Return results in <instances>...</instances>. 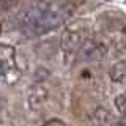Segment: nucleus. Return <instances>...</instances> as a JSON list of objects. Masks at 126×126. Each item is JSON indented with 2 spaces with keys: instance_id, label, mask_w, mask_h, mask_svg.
Here are the masks:
<instances>
[{
  "instance_id": "nucleus-1",
  "label": "nucleus",
  "mask_w": 126,
  "mask_h": 126,
  "mask_svg": "<svg viewBox=\"0 0 126 126\" xmlns=\"http://www.w3.org/2000/svg\"><path fill=\"white\" fill-rule=\"evenodd\" d=\"M84 0H33L21 13V29L27 35L39 36L66 24Z\"/></svg>"
},
{
  "instance_id": "nucleus-2",
  "label": "nucleus",
  "mask_w": 126,
  "mask_h": 126,
  "mask_svg": "<svg viewBox=\"0 0 126 126\" xmlns=\"http://www.w3.org/2000/svg\"><path fill=\"white\" fill-rule=\"evenodd\" d=\"M90 36V24L87 21H76L71 22L63 29L60 35V50L66 57H74L77 54L82 43Z\"/></svg>"
},
{
  "instance_id": "nucleus-3",
  "label": "nucleus",
  "mask_w": 126,
  "mask_h": 126,
  "mask_svg": "<svg viewBox=\"0 0 126 126\" xmlns=\"http://www.w3.org/2000/svg\"><path fill=\"white\" fill-rule=\"evenodd\" d=\"M107 49L109 46L104 43V39L96 36H88L79 47L76 55L84 62H101L107 55Z\"/></svg>"
},
{
  "instance_id": "nucleus-4",
  "label": "nucleus",
  "mask_w": 126,
  "mask_h": 126,
  "mask_svg": "<svg viewBox=\"0 0 126 126\" xmlns=\"http://www.w3.org/2000/svg\"><path fill=\"white\" fill-rule=\"evenodd\" d=\"M49 98V87L44 80H38L30 87L29 93H27V106L30 110L38 112L44 107Z\"/></svg>"
},
{
  "instance_id": "nucleus-5",
  "label": "nucleus",
  "mask_w": 126,
  "mask_h": 126,
  "mask_svg": "<svg viewBox=\"0 0 126 126\" xmlns=\"http://www.w3.org/2000/svg\"><path fill=\"white\" fill-rule=\"evenodd\" d=\"M16 69V49L10 44L0 43V76H8Z\"/></svg>"
},
{
  "instance_id": "nucleus-6",
  "label": "nucleus",
  "mask_w": 126,
  "mask_h": 126,
  "mask_svg": "<svg viewBox=\"0 0 126 126\" xmlns=\"http://www.w3.org/2000/svg\"><path fill=\"white\" fill-rule=\"evenodd\" d=\"M109 77L115 84H126V58L113 63L109 69Z\"/></svg>"
},
{
  "instance_id": "nucleus-7",
  "label": "nucleus",
  "mask_w": 126,
  "mask_h": 126,
  "mask_svg": "<svg viewBox=\"0 0 126 126\" xmlns=\"http://www.w3.org/2000/svg\"><path fill=\"white\" fill-rule=\"evenodd\" d=\"M93 121L96 125H115L117 120L113 118L112 112L106 107H98L93 112Z\"/></svg>"
},
{
  "instance_id": "nucleus-8",
  "label": "nucleus",
  "mask_w": 126,
  "mask_h": 126,
  "mask_svg": "<svg viewBox=\"0 0 126 126\" xmlns=\"http://www.w3.org/2000/svg\"><path fill=\"white\" fill-rule=\"evenodd\" d=\"M112 49L115 50V54L118 55H125L126 54V33H117L109 39Z\"/></svg>"
},
{
  "instance_id": "nucleus-9",
  "label": "nucleus",
  "mask_w": 126,
  "mask_h": 126,
  "mask_svg": "<svg viewBox=\"0 0 126 126\" xmlns=\"http://www.w3.org/2000/svg\"><path fill=\"white\" fill-rule=\"evenodd\" d=\"M115 109L123 118H126V92L120 93L115 98Z\"/></svg>"
},
{
  "instance_id": "nucleus-10",
  "label": "nucleus",
  "mask_w": 126,
  "mask_h": 126,
  "mask_svg": "<svg viewBox=\"0 0 126 126\" xmlns=\"http://www.w3.org/2000/svg\"><path fill=\"white\" fill-rule=\"evenodd\" d=\"M44 125H46V126H54V125L63 126V125H65V121H63V120H58V118H52V120H47Z\"/></svg>"
},
{
  "instance_id": "nucleus-11",
  "label": "nucleus",
  "mask_w": 126,
  "mask_h": 126,
  "mask_svg": "<svg viewBox=\"0 0 126 126\" xmlns=\"http://www.w3.org/2000/svg\"><path fill=\"white\" fill-rule=\"evenodd\" d=\"M5 110H6V101L0 96V115H2V113H5Z\"/></svg>"
},
{
  "instance_id": "nucleus-12",
  "label": "nucleus",
  "mask_w": 126,
  "mask_h": 126,
  "mask_svg": "<svg viewBox=\"0 0 126 126\" xmlns=\"http://www.w3.org/2000/svg\"><path fill=\"white\" fill-rule=\"evenodd\" d=\"M14 2H17V0H0V3H2V5H5V6H8V5H13Z\"/></svg>"
},
{
  "instance_id": "nucleus-13",
  "label": "nucleus",
  "mask_w": 126,
  "mask_h": 126,
  "mask_svg": "<svg viewBox=\"0 0 126 126\" xmlns=\"http://www.w3.org/2000/svg\"><path fill=\"white\" fill-rule=\"evenodd\" d=\"M2 32H3V24L0 22V35H2Z\"/></svg>"
}]
</instances>
